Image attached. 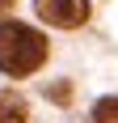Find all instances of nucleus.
I'll return each mask as SVG.
<instances>
[{"mask_svg":"<svg viewBox=\"0 0 118 123\" xmlns=\"http://www.w3.org/2000/svg\"><path fill=\"white\" fill-rule=\"evenodd\" d=\"M13 4H17V0H0V13H9V9H13Z\"/></svg>","mask_w":118,"mask_h":123,"instance_id":"nucleus-5","label":"nucleus"},{"mask_svg":"<svg viewBox=\"0 0 118 123\" xmlns=\"http://www.w3.org/2000/svg\"><path fill=\"white\" fill-rule=\"evenodd\" d=\"M34 9H38L42 21L59 25V30H76V25L89 21L93 4H89V0H34Z\"/></svg>","mask_w":118,"mask_h":123,"instance_id":"nucleus-2","label":"nucleus"},{"mask_svg":"<svg viewBox=\"0 0 118 123\" xmlns=\"http://www.w3.org/2000/svg\"><path fill=\"white\" fill-rule=\"evenodd\" d=\"M0 123H25V98H17L13 89L0 93Z\"/></svg>","mask_w":118,"mask_h":123,"instance_id":"nucleus-3","label":"nucleus"},{"mask_svg":"<svg viewBox=\"0 0 118 123\" xmlns=\"http://www.w3.org/2000/svg\"><path fill=\"white\" fill-rule=\"evenodd\" d=\"M93 119L97 123H118V98H101L93 106Z\"/></svg>","mask_w":118,"mask_h":123,"instance_id":"nucleus-4","label":"nucleus"},{"mask_svg":"<svg viewBox=\"0 0 118 123\" xmlns=\"http://www.w3.org/2000/svg\"><path fill=\"white\" fill-rule=\"evenodd\" d=\"M47 64V38L34 25L4 21L0 25V72L9 76H30Z\"/></svg>","mask_w":118,"mask_h":123,"instance_id":"nucleus-1","label":"nucleus"}]
</instances>
